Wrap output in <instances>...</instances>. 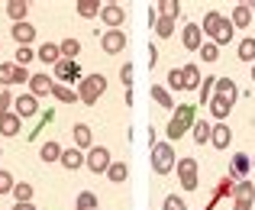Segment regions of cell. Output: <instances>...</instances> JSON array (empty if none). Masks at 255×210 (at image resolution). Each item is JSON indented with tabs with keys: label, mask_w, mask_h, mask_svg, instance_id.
<instances>
[{
	"label": "cell",
	"mask_w": 255,
	"mask_h": 210,
	"mask_svg": "<svg viewBox=\"0 0 255 210\" xmlns=\"http://www.w3.org/2000/svg\"><path fill=\"white\" fill-rule=\"evenodd\" d=\"M58 49H62V58H71V62H75V55L81 52V42L68 36V39H62V42H58Z\"/></svg>",
	"instance_id": "obj_28"
},
{
	"label": "cell",
	"mask_w": 255,
	"mask_h": 210,
	"mask_svg": "<svg viewBox=\"0 0 255 210\" xmlns=\"http://www.w3.org/2000/svg\"><path fill=\"white\" fill-rule=\"evenodd\" d=\"M32 58H36V55H32V49H16V65H19V68H26Z\"/></svg>",
	"instance_id": "obj_44"
},
{
	"label": "cell",
	"mask_w": 255,
	"mask_h": 210,
	"mask_svg": "<svg viewBox=\"0 0 255 210\" xmlns=\"http://www.w3.org/2000/svg\"><path fill=\"white\" fill-rule=\"evenodd\" d=\"M78 210H97V194L81 191L78 194Z\"/></svg>",
	"instance_id": "obj_38"
},
{
	"label": "cell",
	"mask_w": 255,
	"mask_h": 210,
	"mask_svg": "<svg viewBox=\"0 0 255 210\" xmlns=\"http://www.w3.org/2000/svg\"><path fill=\"white\" fill-rule=\"evenodd\" d=\"M181 71H184V87H187V91H194V87H200V81H204V78H200V68H197L194 62H187V65H184Z\"/></svg>",
	"instance_id": "obj_21"
},
{
	"label": "cell",
	"mask_w": 255,
	"mask_h": 210,
	"mask_svg": "<svg viewBox=\"0 0 255 210\" xmlns=\"http://www.w3.org/2000/svg\"><path fill=\"white\" fill-rule=\"evenodd\" d=\"M174 172H178L184 191H197V185H200V162L197 159H191V155L178 159V168H174Z\"/></svg>",
	"instance_id": "obj_4"
},
{
	"label": "cell",
	"mask_w": 255,
	"mask_h": 210,
	"mask_svg": "<svg viewBox=\"0 0 255 210\" xmlns=\"http://www.w3.org/2000/svg\"><path fill=\"white\" fill-rule=\"evenodd\" d=\"M200 58H204V62H217L220 58V45L217 42H204L200 45Z\"/></svg>",
	"instance_id": "obj_39"
},
{
	"label": "cell",
	"mask_w": 255,
	"mask_h": 210,
	"mask_svg": "<svg viewBox=\"0 0 255 210\" xmlns=\"http://www.w3.org/2000/svg\"><path fill=\"white\" fill-rule=\"evenodd\" d=\"M13 198H16V204H29V201H32V185L19 181V185L13 188Z\"/></svg>",
	"instance_id": "obj_35"
},
{
	"label": "cell",
	"mask_w": 255,
	"mask_h": 210,
	"mask_svg": "<svg viewBox=\"0 0 255 210\" xmlns=\"http://www.w3.org/2000/svg\"><path fill=\"white\" fill-rule=\"evenodd\" d=\"M71 136H75V146L78 149H94V133L87 123H78L75 130H71Z\"/></svg>",
	"instance_id": "obj_15"
},
{
	"label": "cell",
	"mask_w": 255,
	"mask_h": 210,
	"mask_svg": "<svg viewBox=\"0 0 255 210\" xmlns=\"http://www.w3.org/2000/svg\"><path fill=\"white\" fill-rule=\"evenodd\" d=\"M39 113V104H36V97L32 94H23V97H16V117L23 120V117H36Z\"/></svg>",
	"instance_id": "obj_14"
},
{
	"label": "cell",
	"mask_w": 255,
	"mask_h": 210,
	"mask_svg": "<svg viewBox=\"0 0 255 210\" xmlns=\"http://www.w3.org/2000/svg\"><path fill=\"white\" fill-rule=\"evenodd\" d=\"M13 74H16V62H3L0 65V84H13Z\"/></svg>",
	"instance_id": "obj_41"
},
{
	"label": "cell",
	"mask_w": 255,
	"mask_h": 210,
	"mask_svg": "<svg viewBox=\"0 0 255 210\" xmlns=\"http://www.w3.org/2000/svg\"><path fill=\"white\" fill-rule=\"evenodd\" d=\"M155 32H158L162 39L174 36V16H158V19H155Z\"/></svg>",
	"instance_id": "obj_31"
},
{
	"label": "cell",
	"mask_w": 255,
	"mask_h": 210,
	"mask_svg": "<svg viewBox=\"0 0 255 210\" xmlns=\"http://www.w3.org/2000/svg\"><path fill=\"white\" fill-rule=\"evenodd\" d=\"M62 152H65V149L58 146V142H45V146L39 149V159H42V162H62Z\"/></svg>",
	"instance_id": "obj_23"
},
{
	"label": "cell",
	"mask_w": 255,
	"mask_h": 210,
	"mask_svg": "<svg viewBox=\"0 0 255 210\" xmlns=\"http://www.w3.org/2000/svg\"><path fill=\"white\" fill-rule=\"evenodd\" d=\"M13 210H36L32 204H13Z\"/></svg>",
	"instance_id": "obj_49"
},
{
	"label": "cell",
	"mask_w": 255,
	"mask_h": 210,
	"mask_svg": "<svg viewBox=\"0 0 255 210\" xmlns=\"http://www.w3.org/2000/svg\"><path fill=\"white\" fill-rule=\"evenodd\" d=\"M84 165L91 168L94 175H100V172L107 175V172H110V165H113V162H110V152H107L104 146H94L91 152H87V162H84Z\"/></svg>",
	"instance_id": "obj_6"
},
{
	"label": "cell",
	"mask_w": 255,
	"mask_h": 210,
	"mask_svg": "<svg viewBox=\"0 0 255 210\" xmlns=\"http://www.w3.org/2000/svg\"><path fill=\"white\" fill-rule=\"evenodd\" d=\"M210 136H213V126L207 123V120H197L194 130H191V139L197 142V146H204V142H210Z\"/></svg>",
	"instance_id": "obj_19"
},
{
	"label": "cell",
	"mask_w": 255,
	"mask_h": 210,
	"mask_svg": "<svg viewBox=\"0 0 255 210\" xmlns=\"http://www.w3.org/2000/svg\"><path fill=\"white\" fill-rule=\"evenodd\" d=\"M155 62H158V49H155V45H149V68H152Z\"/></svg>",
	"instance_id": "obj_48"
},
{
	"label": "cell",
	"mask_w": 255,
	"mask_h": 210,
	"mask_svg": "<svg viewBox=\"0 0 255 210\" xmlns=\"http://www.w3.org/2000/svg\"><path fill=\"white\" fill-rule=\"evenodd\" d=\"M152 97L158 100V104L165 107V110H174V100H171V94H168V87H162V84H152Z\"/></svg>",
	"instance_id": "obj_29"
},
{
	"label": "cell",
	"mask_w": 255,
	"mask_h": 210,
	"mask_svg": "<svg viewBox=\"0 0 255 210\" xmlns=\"http://www.w3.org/2000/svg\"><path fill=\"white\" fill-rule=\"evenodd\" d=\"M10 36L16 39L19 49H29V42L36 39V29H32L29 23H13V32H10Z\"/></svg>",
	"instance_id": "obj_12"
},
{
	"label": "cell",
	"mask_w": 255,
	"mask_h": 210,
	"mask_svg": "<svg viewBox=\"0 0 255 210\" xmlns=\"http://www.w3.org/2000/svg\"><path fill=\"white\" fill-rule=\"evenodd\" d=\"M162 210H187V204H184V198H174V194H168V198H165V204H162Z\"/></svg>",
	"instance_id": "obj_43"
},
{
	"label": "cell",
	"mask_w": 255,
	"mask_h": 210,
	"mask_svg": "<svg viewBox=\"0 0 255 210\" xmlns=\"http://www.w3.org/2000/svg\"><path fill=\"white\" fill-rule=\"evenodd\" d=\"M120 78H123V84H126V87H129V84H132V65H123Z\"/></svg>",
	"instance_id": "obj_47"
},
{
	"label": "cell",
	"mask_w": 255,
	"mask_h": 210,
	"mask_svg": "<svg viewBox=\"0 0 255 210\" xmlns=\"http://www.w3.org/2000/svg\"><path fill=\"white\" fill-rule=\"evenodd\" d=\"M29 78H32V74L26 71V68H19V65H16V74H13V84H29Z\"/></svg>",
	"instance_id": "obj_45"
},
{
	"label": "cell",
	"mask_w": 255,
	"mask_h": 210,
	"mask_svg": "<svg viewBox=\"0 0 255 210\" xmlns=\"http://www.w3.org/2000/svg\"><path fill=\"white\" fill-rule=\"evenodd\" d=\"M0 133H3V136H16L19 133V117L16 113H3V117H0Z\"/></svg>",
	"instance_id": "obj_22"
},
{
	"label": "cell",
	"mask_w": 255,
	"mask_h": 210,
	"mask_svg": "<svg viewBox=\"0 0 255 210\" xmlns=\"http://www.w3.org/2000/svg\"><path fill=\"white\" fill-rule=\"evenodd\" d=\"M233 201H255V188H252V181H239L236 191H233Z\"/></svg>",
	"instance_id": "obj_30"
},
{
	"label": "cell",
	"mask_w": 255,
	"mask_h": 210,
	"mask_svg": "<svg viewBox=\"0 0 255 210\" xmlns=\"http://www.w3.org/2000/svg\"><path fill=\"white\" fill-rule=\"evenodd\" d=\"M249 23H252V3H236V10H233V26H236V29H246Z\"/></svg>",
	"instance_id": "obj_17"
},
{
	"label": "cell",
	"mask_w": 255,
	"mask_h": 210,
	"mask_svg": "<svg viewBox=\"0 0 255 210\" xmlns=\"http://www.w3.org/2000/svg\"><path fill=\"white\" fill-rule=\"evenodd\" d=\"M168 87H174V91H187V87H184V71H181V68L168 71Z\"/></svg>",
	"instance_id": "obj_40"
},
{
	"label": "cell",
	"mask_w": 255,
	"mask_h": 210,
	"mask_svg": "<svg viewBox=\"0 0 255 210\" xmlns=\"http://www.w3.org/2000/svg\"><path fill=\"white\" fill-rule=\"evenodd\" d=\"M230 110H233V107L226 104L223 97H213V100H210V113H213L217 120H226V117H230Z\"/></svg>",
	"instance_id": "obj_33"
},
{
	"label": "cell",
	"mask_w": 255,
	"mask_h": 210,
	"mask_svg": "<svg viewBox=\"0 0 255 210\" xmlns=\"http://www.w3.org/2000/svg\"><path fill=\"white\" fill-rule=\"evenodd\" d=\"M84 162H87V159H84L81 152H78V149H65V152H62V165H65V168H71V172H75V168H81Z\"/></svg>",
	"instance_id": "obj_25"
},
{
	"label": "cell",
	"mask_w": 255,
	"mask_h": 210,
	"mask_svg": "<svg viewBox=\"0 0 255 210\" xmlns=\"http://www.w3.org/2000/svg\"><path fill=\"white\" fill-rule=\"evenodd\" d=\"M152 168H155L158 175H168L178 168V159H174V142H155L152 146Z\"/></svg>",
	"instance_id": "obj_3"
},
{
	"label": "cell",
	"mask_w": 255,
	"mask_h": 210,
	"mask_svg": "<svg viewBox=\"0 0 255 210\" xmlns=\"http://www.w3.org/2000/svg\"><path fill=\"white\" fill-rule=\"evenodd\" d=\"M13 188H16V181H13V175L0 168V194H13Z\"/></svg>",
	"instance_id": "obj_42"
},
{
	"label": "cell",
	"mask_w": 255,
	"mask_h": 210,
	"mask_svg": "<svg viewBox=\"0 0 255 210\" xmlns=\"http://www.w3.org/2000/svg\"><path fill=\"white\" fill-rule=\"evenodd\" d=\"M194 123H197V107H194V104L174 107V117L168 120V139L178 142L187 130H194Z\"/></svg>",
	"instance_id": "obj_2"
},
{
	"label": "cell",
	"mask_w": 255,
	"mask_h": 210,
	"mask_svg": "<svg viewBox=\"0 0 255 210\" xmlns=\"http://www.w3.org/2000/svg\"><path fill=\"white\" fill-rule=\"evenodd\" d=\"M100 49H104L107 55H120V52L126 49V32L123 29H107L104 36H100Z\"/></svg>",
	"instance_id": "obj_7"
},
{
	"label": "cell",
	"mask_w": 255,
	"mask_h": 210,
	"mask_svg": "<svg viewBox=\"0 0 255 210\" xmlns=\"http://www.w3.org/2000/svg\"><path fill=\"white\" fill-rule=\"evenodd\" d=\"M75 6H78V16H87V19H91V16H97V13L104 10V6H100L97 0H78Z\"/></svg>",
	"instance_id": "obj_27"
},
{
	"label": "cell",
	"mask_w": 255,
	"mask_h": 210,
	"mask_svg": "<svg viewBox=\"0 0 255 210\" xmlns=\"http://www.w3.org/2000/svg\"><path fill=\"white\" fill-rule=\"evenodd\" d=\"M252 168H255V159H252Z\"/></svg>",
	"instance_id": "obj_51"
},
{
	"label": "cell",
	"mask_w": 255,
	"mask_h": 210,
	"mask_svg": "<svg viewBox=\"0 0 255 210\" xmlns=\"http://www.w3.org/2000/svg\"><path fill=\"white\" fill-rule=\"evenodd\" d=\"M52 97H58V100H62V104H75V100H81V97H78V91H71V87L58 84V81H55V84H52Z\"/></svg>",
	"instance_id": "obj_24"
},
{
	"label": "cell",
	"mask_w": 255,
	"mask_h": 210,
	"mask_svg": "<svg viewBox=\"0 0 255 210\" xmlns=\"http://www.w3.org/2000/svg\"><path fill=\"white\" fill-rule=\"evenodd\" d=\"M81 78V65L71 62V58H62L55 65V81H78Z\"/></svg>",
	"instance_id": "obj_11"
},
{
	"label": "cell",
	"mask_w": 255,
	"mask_h": 210,
	"mask_svg": "<svg viewBox=\"0 0 255 210\" xmlns=\"http://www.w3.org/2000/svg\"><path fill=\"white\" fill-rule=\"evenodd\" d=\"M36 55L42 58V62H49V65H58V62H62V49H58L55 42H42Z\"/></svg>",
	"instance_id": "obj_18"
},
{
	"label": "cell",
	"mask_w": 255,
	"mask_h": 210,
	"mask_svg": "<svg viewBox=\"0 0 255 210\" xmlns=\"http://www.w3.org/2000/svg\"><path fill=\"white\" fill-rule=\"evenodd\" d=\"M104 91H107V78L104 74H87V78L81 81V87H78V97H81L87 107H94Z\"/></svg>",
	"instance_id": "obj_5"
},
{
	"label": "cell",
	"mask_w": 255,
	"mask_h": 210,
	"mask_svg": "<svg viewBox=\"0 0 255 210\" xmlns=\"http://www.w3.org/2000/svg\"><path fill=\"white\" fill-rule=\"evenodd\" d=\"M233 142V130L226 123H217L213 126V136H210V146H217V149H226Z\"/></svg>",
	"instance_id": "obj_16"
},
{
	"label": "cell",
	"mask_w": 255,
	"mask_h": 210,
	"mask_svg": "<svg viewBox=\"0 0 255 210\" xmlns=\"http://www.w3.org/2000/svg\"><path fill=\"white\" fill-rule=\"evenodd\" d=\"M200 29L210 36V42L226 45V42H233V32H236V26H233V19H226L220 10H210V13L204 16V23H200Z\"/></svg>",
	"instance_id": "obj_1"
},
{
	"label": "cell",
	"mask_w": 255,
	"mask_h": 210,
	"mask_svg": "<svg viewBox=\"0 0 255 210\" xmlns=\"http://www.w3.org/2000/svg\"><path fill=\"white\" fill-rule=\"evenodd\" d=\"M249 168H252V159L246 152H236V155H233V172H236V175H249Z\"/></svg>",
	"instance_id": "obj_32"
},
{
	"label": "cell",
	"mask_w": 255,
	"mask_h": 210,
	"mask_svg": "<svg viewBox=\"0 0 255 210\" xmlns=\"http://www.w3.org/2000/svg\"><path fill=\"white\" fill-rule=\"evenodd\" d=\"M100 19H104L110 29H120V26H123V19H126V13H123V6H120V3H104Z\"/></svg>",
	"instance_id": "obj_10"
},
{
	"label": "cell",
	"mask_w": 255,
	"mask_h": 210,
	"mask_svg": "<svg viewBox=\"0 0 255 210\" xmlns=\"http://www.w3.org/2000/svg\"><path fill=\"white\" fill-rule=\"evenodd\" d=\"M239 58H243V62H252L255 58V39L252 36H246L243 42H239Z\"/></svg>",
	"instance_id": "obj_36"
},
{
	"label": "cell",
	"mask_w": 255,
	"mask_h": 210,
	"mask_svg": "<svg viewBox=\"0 0 255 210\" xmlns=\"http://www.w3.org/2000/svg\"><path fill=\"white\" fill-rule=\"evenodd\" d=\"M26 10H29L26 0H10V3H6V13H10L13 23H26Z\"/></svg>",
	"instance_id": "obj_20"
},
{
	"label": "cell",
	"mask_w": 255,
	"mask_h": 210,
	"mask_svg": "<svg viewBox=\"0 0 255 210\" xmlns=\"http://www.w3.org/2000/svg\"><path fill=\"white\" fill-rule=\"evenodd\" d=\"M213 87H217V78H204V81H200V104L210 107V100H213Z\"/></svg>",
	"instance_id": "obj_34"
},
{
	"label": "cell",
	"mask_w": 255,
	"mask_h": 210,
	"mask_svg": "<svg viewBox=\"0 0 255 210\" xmlns=\"http://www.w3.org/2000/svg\"><path fill=\"white\" fill-rule=\"evenodd\" d=\"M52 84H55V81H52L49 74H32V78H29L32 97H45V94H52Z\"/></svg>",
	"instance_id": "obj_13"
},
{
	"label": "cell",
	"mask_w": 255,
	"mask_h": 210,
	"mask_svg": "<svg viewBox=\"0 0 255 210\" xmlns=\"http://www.w3.org/2000/svg\"><path fill=\"white\" fill-rule=\"evenodd\" d=\"M252 81H255V62H252Z\"/></svg>",
	"instance_id": "obj_50"
},
{
	"label": "cell",
	"mask_w": 255,
	"mask_h": 210,
	"mask_svg": "<svg viewBox=\"0 0 255 210\" xmlns=\"http://www.w3.org/2000/svg\"><path fill=\"white\" fill-rule=\"evenodd\" d=\"M107 178H110L113 185H123V181L129 178V168H126V162H113L110 172H107Z\"/></svg>",
	"instance_id": "obj_26"
},
{
	"label": "cell",
	"mask_w": 255,
	"mask_h": 210,
	"mask_svg": "<svg viewBox=\"0 0 255 210\" xmlns=\"http://www.w3.org/2000/svg\"><path fill=\"white\" fill-rule=\"evenodd\" d=\"M213 97H223L226 104H236L239 100V87H236V81L233 78H217V87H213Z\"/></svg>",
	"instance_id": "obj_9"
},
{
	"label": "cell",
	"mask_w": 255,
	"mask_h": 210,
	"mask_svg": "<svg viewBox=\"0 0 255 210\" xmlns=\"http://www.w3.org/2000/svg\"><path fill=\"white\" fill-rule=\"evenodd\" d=\"M178 13H181L178 0H162V3H158V16H174L178 19Z\"/></svg>",
	"instance_id": "obj_37"
},
{
	"label": "cell",
	"mask_w": 255,
	"mask_h": 210,
	"mask_svg": "<svg viewBox=\"0 0 255 210\" xmlns=\"http://www.w3.org/2000/svg\"><path fill=\"white\" fill-rule=\"evenodd\" d=\"M181 42H184L187 52H200V45H204V29H200L197 23H187L184 32H181Z\"/></svg>",
	"instance_id": "obj_8"
},
{
	"label": "cell",
	"mask_w": 255,
	"mask_h": 210,
	"mask_svg": "<svg viewBox=\"0 0 255 210\" xmlns=\"http://www.w3.org/2000/svg\"><path fill=\"white\" fill-rule=\"evenodd\" d=\"M10 104H16V100L10 97V91H3V94H0V117H3V113H10V110H6Z\"/></svg>",
	"instance_id": "obj_46"
}]
</instances>
